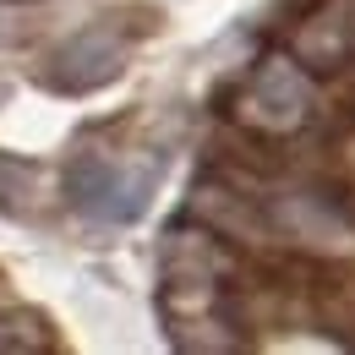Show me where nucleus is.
<instances>
[{"instance_id": "1", "label": "nucleus", "mask_w": 355, "mask_h": 355, "mask_svg": "<svg viewBox=\"0 0 355 355\" xmlns=\"http://www.w3.org/2000/svg\"><path fill=\"white\" fill-rule=\"evenodd\" d=\"M148 28H159V11L142 6V0H126V6L104 11V17H93L88 28H77L71 39H60L49 49V60L39 66V83L49 93H66V98L115 83L121 66H126V55H132V44Z\"/></svg>"}, {"instance_id": "2", "label": "nucleus", "mask_w": 355, "mask_h": 355, "mask_svg": "<svg viewBox=\"0 0 355 355\" xmlns=\"http://www.w3.org/2000/svg\"><path fill=\"white\" fill-rule=\"evenodd\" d=\"M317 71H306L290 49H263L235 83H230V115L252 132L268 137H295L311 126L322 88L311 83Z\"/></svg>"}, {"instance_id": "3", "label": "nucleus", "mask_w": 355, "mask_h": 355, "mask_svg": "<svg viewBox=\"0 0 355 355\" xmlns=\"http://www.w3.org/2000/svg\"><path fill=\"white\" fill-rule=\"evenodd\" d=\"M159 186V159H115V153H77L66 164V208L93 224H137Z\"/></svg>"}, {"instance_id": "4", "label": "nucleus", "mask_w": 355, "mask_h": 355, "mask_svg": "<svg viewBox=\"0 0 355 355\" xmlns=\"http://www.w3.org/2000/svg\"><path fill=\"white\" fill-rule=\"evenodd\" d=\"M186 214L197 224H208L214 235H224L230 246H241V252H279L284 246V230L273 219V191L235 186V180L214 175V170H202L191 180Z\"/></svg>"}, {"instance_id": "5", "label": "nucleus", "mask_w": 355, "mask_h": 355, "mask_svg": "<svg viewBox=\"0 0 355 355\" xmlns=\"http://www.w3.org/2000/svg\"><path fill=\"white\" fill-rule=\"evenodd\" d=\"M284 49L317 77H328L345 60H355V0H317L284 33Z\"/></svg>"}, {"instance_id": "6", "label": "nucleus", "mask_w": 355, "mask_h": 355, "mask_svg": "<svg viewBox=\"0 0 355 355\" xmlns=\"http://www.w3.org/2000/svg\"><path fill=\"white\" fill-rule=\"evenodd\" d=\"M311 306H317L322 339H334L339 350H355V273L328 263L322 252L311 263Z\"/></svg>"}, {"instance_id": "7", "label": "nucleus", "mask_w": 355, "mask_h": 355, "mask_svg": "<svg viewBox=\"0 0 355 355\" xmlns=\"http://www.w3.org/2000/svg\"><path fill=\"white\" fill-rule=\"evenodd\" d=\"M170 345L180 355H230V350H252V339L224 317V311H197V317H164Z\"/></svg>"}, {"instance_id": "8", "label": "nucleus", "mask_w": 355, "mask_h": 355, "mask_svg": "<svg viewBox=\"0 0 355 355\" xmlns=\"http://www.w3.org/2000/svg\"><path fill=\"white\" fill-rule=\"evenodd\" d=\"M219 301H224L219 273H159V311H164V317L219 311Z\"/></svg>"}, {"instance_id": "9", "label": "nucleus", "mask_w": 355, "mask_h": 355, "mask_svg": "<svg viewBox=\"0 0 355 355\" xmlns=\"http://www.w3.org/2000/svg\"><path fill=\"white\" fill-rule=\"evenodd\" d=\"M55 328L49 317H39L33 306H6L0 311V355H55Z\"/></svg>"}, {"instance_id": "10", "label": "nucleus", "mask_w": 355, "mask_h": 355, "mask_svg": "<svg viewBox=\"0 0 355 355\" xmlns=\"http://www.w3.org/2000/svg\"><path fill=\"white\" fill-rule=\"evenodd\" d=\"M33 191H39V170L0 153V219H33Z\"/></svg>"}]
</instances>
